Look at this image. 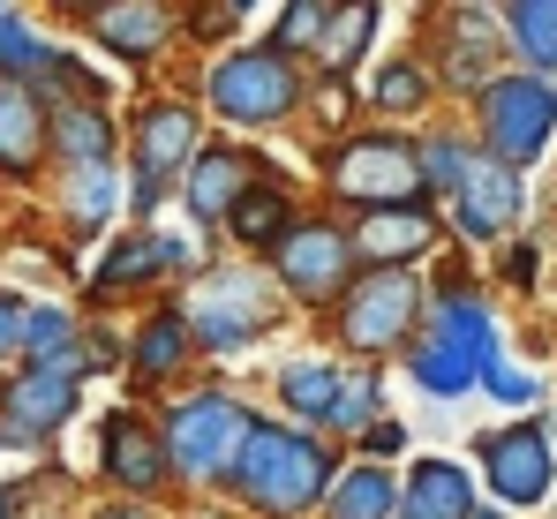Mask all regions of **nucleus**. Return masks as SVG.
I'll return each mask as SVG.
<instances>
[{"mask_svg": "<svg viewBox=\"0 0 557 519\" xmlns=\"http://www.w3.org/2000/svg\"><path fill=\"white\" fill-rule=\"evenodd\" d=\"M113 203H121V181H113V159H91V166H61V226L76 242H91L113 226Z\"/></svg>", "mask_w": 557, "mask_h": 519, "instance_id": "f3484780", "label": "nucleus"}, {"mask_svg": "<svg viewBox=\"0 0 557 519\" xmlns=\"http://www.w3.org/2000/svg\"><path fill=\"white\" fill-rule=\"evenodd\" d=\"M286 226H294V203H286V188H272V181H249L234 196V211H226V234L242 249H278Z\"/></svg>", "mask_w": 557, "mask_h": 519, "instance_id": "393cba45", "label": "nucleus"}, {"mask_svg": "<svg viewBox=\"0 0 557 519\" xmlns=\"http://www.w3.org/2000/svg\"><path fill=\"white\" fill-rule=\"evenodd\" d=\"M219 482H226L242 505H257V512L301 519L332 490V452L309 444V436H294V430H278V422H249V430L234 436Z\"/></svg>", "mask_w": 557, "mask_h": 519, "instance_id": "f257e3e1", "label": "nucleus"}, {"mask_svg": "<svg viewBox=\"0 0 557 519\" xmlns=\"http://www.w3.org/2000/svg\"><path fill=\"white\" fill-rule=\"evenodd\" d=\"M53 166V98L30 76H0V181Z\"/></svg>", "mask_w": 557, "mask_h": 519, "instance_id": "1a4fd4ad", "label": "nucleus"}, {"mask_svg": "<svg viewBox=\"0 0 557 519\" xmlns=\"http://www.w3.org/2000/svg\"><path fill=\"white\" fill-rule=\"evenodd\" d=\"M249 181H257V159H242V151H196V166L182 173V203L203 226H226V211H234V196Z\"/></svg>", "mask_w": 557, "mask_h": 519, "instance_id": "dca6fc26", "label": "nucleus"}, {"mask_svg": "<svg viewBox=\"0 0 557 519\" xmlns=\"http://www.w3.org/2000/svg\"><path fill=\"white\" fill-rule=\"evenodd\" d=\"M53 8H61L69 23H91V15H98V8H106V0H53Z\"/></svg>", "mask_w": 557, "mask_h": 519, "instance_id": "ea45409f", "label": "nucleus"}, {"mask_svg": "<svg viewBox=\"0 0 557 519\" xmlns=\"http://www.w3.org/2000/svg\"><path fill=\"white\" fill-rule=\"evenodd\" d=\"M474 512V490H467V467L453 459H422L399 490V519H467Z\"/></svg>", "mask_w": 557, "mask_h": 519, "instance_id": "aec40b11", "label": "nucleus"}, {"mask_svg": "<svg viewBox=\"0 0 557 519\" xmlns=\"http://www.w3.org/2000/svg\"><path fill=\"white\" fill-rule=\"evenodd\" d=\"M376 106H384V113H414V106H430V76H422L414 61H392V69L376 76Z\"/></svg>", "mask_w": 557, "mask_h": 519, "instance_id": "473e14b6", "label": "nucleus"}, {"mask_svg": "<svg viewBox=\"0 0 557 519\" xmlns=\"http://www.w3.org/2000/svg\"><path fill=\"white\" fill-rule=\"evenodd\" d=\"M482 376H490V392H497V399H512V407H520V399H535V384H528V376H512V369H497V361H490Z\"/></svg>", "mask_w": 557, "mask_h": 519, "instance_id": "e433bc0d", "label": "nucleus"}, {"mask_svg": "<svg viewBox=\"0 0 557 519\" xmlns=\"http://www.w3.org/2000/svg\"><path fill=\"white\" fill-rule=\"evenodd\" d=\"M234 8H249V0H234Z\"/></svg>", "mask_w": 557, "mask_h": 519, "instance_id": "37998d69", "label": "nucleus"}, {"mask_svg": "<svg viewBox=\"0 0 557 519\" xmlns=\"http://www.w3.org/2000/svg\"><path fill=\"white\" fill-rule=\"evenodd\" d=\"M278 399L294 407V415H332V399H339V369H324V361H286L278 369Z\"/></svg>", "mask_w": 557, "mask_h": 519, "instance_id": "cd10ccee", "label": "nucleus"}, {"mask_svg": "<svg viewBox=\"0 0 557 519\" xmlns=\"http://www.w3.org/2000/svg\"><path fill=\"white\" fill-rule=\"evenodd\" d=\"M151 271H174V249H166L151 226H128V242H113V249H106L91 294H98V301H121V294H128V286H144Z\"/></svg>", "mask_w": 557, "mask_h": 519, "instance_id": "4be33fe9", "label": "nucleus"}, {"mask_svg": "<svg viewBox=\"0 0 557 519\" xmlns=\"http://www.w3.org/2000/svg\"><path fill=\"white\" fill-rule=\"evenodd\" d=\"M0 8H8V0H0Z\"/></svg>", "mask_w": 557, "mask_h": 519, "instance_id": "c03bdc74", "label": "nucleus"}, {"mask_svg": "<svg viewBox=\"0 0 557 519\" xmlns=\"http://www.w3.org/2000/svg\"><path fill=\"white\" fill-rule=\"evenodd\" d=\"M91 38L113 61H151L174 38V15H166V0H106L91 15Z\"/></svg>", "mask_w": 557, "mask_h": 519, "instance_id": "2eb2a0df", "label": "nucleus"}, {"mask_svg": "<svg viewBox=\"0 0 557 519\" xmlns=\"http://www.w3.org/2000/svg\"><path fill=\"white\" fill-rule=\"evenodd\" d=\"M84 354H91V369H113V361H121V339H106V332H84Z\"/></svg>", "mask_w": 557, "mask_h": 519, "instance_id": "4c0bfd02", "label": "nucleus"}, {"mask_svg": "<svg viewBox=\"0 0 557 519\" xmlns=\"http://www.w3.org/2000/svg\"><path fill=\"white\" fill-rule=\"evenodd\" d=\"M430 234H437V219L422 211V203H370V219H362V234H355V249L370 263H407L430 249Z\"/></svg>", "mask_w": 557, "mask_h": 519, "instance_id": "a211bd4d", "label": "nucleus"}, {"mask_svg": "<svg viewBox=\"0 0 557 519\" xmlns=\"http://www.w3.org/2000/svg\"><path fill=\"white\" fill-rule=\"evenodd\" d=\"M0 519H15V490H0Z\"/></svg>", "mask_w": 557, "mask_h": 519, "instance_id": "a19ab883", "label": "nucleus"}, {"mask_svg": "<svg viewBox=\"0 0 557 519\" xmlns=\"http://www.w3.org/2000/svg\"><path fill=\"white\" fill-rule=\"evenodd\" d=\"M376 38V0H339L332 15H324V38H317V61L332 69V76H347L362 53H370Z\"/></svg>", "mask_w": 557, "mask_h": 519, "instance_id": "a878e982", "label": "nucleus"}, {"mask_svg": "<svg viewBox=\"0 0 557 519\" xmlns=\"http://www.w3.org/2000/svg\"><path fill=\"white\" fill-rule=\"evenodd\" d=\"M384 407V392H376V376H339V399H332V430H370V415Z\"/></svg>", "mask_w": 557, "mask_h": 519, "instance_id": "2f4dec72", "label": "nucleus"}, {"mask_svg": "<svg viewBox=\"0 0 557 519\" xmlns=\"http://www.w3.org/2000/svg\"><path fill=\"white\" fill-rule=\"evenodd\" d=\"M98 474H106L113 490H128V497H151V490L174 474L166 436L144 430L136 415H106V430H98Z\"/></svg>", "mask_w": 557, "mask_h": 519, "instance_id": "9b49d317", "label": "nucleus"}, {"mask_svg": "<svg viewBox=\"0 0 557 519\" xmlns=\"http://www.w3.org/2000/svg\"><path fill=\"white\" fill-rule=\"evenodd\" d=\"M188 346H196V324H188V309H159V317L136 332V354H128L136 384H166V376H174V369L188 361Z\"/></svg>", "mask_w": 557, "mask_h": 519, "instance_id": "b1692460", "label": "nucleus"}, {"mask_svg": "<svg viewBox=\"0 0 557 519\" xmlns=\"http://www.w3.org/2000/svg\"><path fill=\"white\" fill-rule=\"evenodd\" d=\"M512 46L543 76H557V0H512Z\"/></svg>", "mask_w": 557, "mask_h": 519, "instance_id": "c85d7f7f", "label": "nucleus"}, {"mask_svg": "<svg viewBox=\"0 0 557 519\" xmlns=\"http://www.w3.org/2000/svg\"><path fill=\"white\" fill-rule=\"evenodd\" d=\"M91 519H159V512H151L144 497H113V505H98Z\"/></svg>", "mask_w": 557, "mask_h": 519, "instance_id": "58836bf2", "label": "nucleus"}, {"mask_svg": "<svg viewBox=\"0 0 557 519\" xmlns=\"http://www.w3.org/2000/svg\"><path fill=\"white\" fill-rule=\"evenodd\" d=\"M482 46H497V30H490L482 15H460V23H453V53H445V76H453V84H474V90L490 84Z\"/></svg>", "mask_w": 557, "mask_h": 519, "instance_id": "c756f323", "label": "nucleus"}, {"mask_svg": "<svg viewBox=\"0 0 557 519\" xmlns=\"http://www.w3.org/2000/svg\"><path fill=\"white\" fill-rule=\"evenodd\" d=\"M294 98H301V76H294L286 46H249V53L211 69V106L234 128H272V121L294 113Z\"/></svg>", "mask_w": 557, "mask_h": 519, "instance_id": "f03ea898", "label": "nucleus"}, {"mask_svg": "<svg viewBox=\"0 0 557 519\" xmlns=\"http://www.w3.org/2000/svg\"><path fill=\"white\" fill-rule=\"evenodd\" d=\"M324 519H399V490H392V474L384 467H347L339 474V490H332V512Z\"/></svg>", "mask_w": 557, "mask_h": 519, "instance_id": "bb28decb", "label": "nucleus"}, {"mask_svg": "<svg viewBox=\"0 0 557 519\" xmlns=\"http://www.w3.org/2000/svg\"><path fill=\"white\" fill-rule=\"evenodd\" d=\"M422 181H430V166L407 136H362L332 159V188L347 203H414Z\"/></svg>", "mask_w": 557, "mask_h": 519, "instance_id": "423d86ee", "label": "nucleus"}, {"mask_svg": "<svg viewBox=\"0 0 557 519\" xmlns=\"http://www.w3.org/2000/svg\"><path fill=\"white\" fill-rule=\"evenodd\" d=\"M407 361H414V384H422V392H437V399L467 392V384H474V376L490 369V354H482V346L453 339V332H437V324H430V339L414 346Z\"/></svg>", "mask_w": 557, "mask_h": 519, "instance_id": "412c9836", "label": "nucleus"}, {"mask_svg": "<svg viewBox=\"0 0 557 519\" xmlns=\"http://www.w3.org/2000/svg\"><path fill=\"white\" fill-rule=\"evenodd\" d=\"M249 430V415L226 399V392H196L182 407H166V459H174V474L182 482H219V467H226V452H234V436Z\"/></svg>", "mask_w": 557, "mask_h": 519, "instance_id": "39448f33", "label": "nucleus"}, {"mask_svg": "<svg viewBox=\"0 0 557 519\" xmlns=\"http://www.w3.org/2000/svg\"><path fill=\"white\" fill-rule=\"evenodd\" d=\"M46 53H53V46H46L15 8H0V76H38V69H46Z\"/></svg>", "mask_w": 557, "mask_h": 519, "instance_id": "7c9ffc66", "label": "nucleus"}, {"mask_svg": "<svg viewBox=\"0 0 557 519\" xmlns=\"http://www.w3.org/2000/svg\"><path fill=\"white\" fill-rule=\"evenodd\" d=\"M23 317H30V301L0 286V369H8V361H23Z\"/></svg>", "mask_w": 557, "mask_h": 519, "instance_id": "c9c22d12", "label": "nucleus"}, {"mask_svg": "<svg viewBox=\"0 0 557 519\" xmlns=\"http://www.w3.org/2000/svg\"><path fill=\"white\" fill-rule=\"evenodd\" d=\"M482 128L505 159H535L557 128V84L550 76H490L482 84Z\"/></svg>", "mask_w": 557, "mask_h": 519, "instance_id": "0eeeda50", "label": "nucleus"}, {"mask_svg": "<svg viewBox=\"0 0 557 519\" xmlns=\"http://www.w3.org/2000/svg\"><path fill=\"white\" fill-rule=\"evenodd\" d=\"M84 399V376L61 361H15V376H0V430L15 436V452H38L46 436L69 430Z\"/></svg>", "mask_w": 557, "mask_h": 519, "instance_id": "7ed1b4c3", "label": "nucleus"}, {"mask_svg": "<svg viewBox=\"0 0 557 519\" xmlns=\"http://www.w3.org/2000/svg\"><path fill=\"white\" fill-rule=\"evenodd\" d=\"M203 128H196V106H144L136 113V173H159V181H182L196 159Z\"/></svg>", "mask_w": 557, "mask_h": 519, "instance_id": "4468645a", "label": "nucleus"}, {"mask_svg": "<svg viewBox=\"0 0 557 519\" xmlns=\"http://www.w3.org/2000/svg\"><path fill=\"white\" fill-rule=\"evenodd\" d=\"M414 317H422V279L407 263H376L339 301V339L362 346V354H384V346H399L414 332Z\"/></svg>", "mask_w": 557, "mask_h": 519, "instance_id": "20e7f679", "label": "nucleus"}, {"mask_svg": "<svg viewBox=\"0 0 557 519\" xmlns=\"http://www.w3.org/2000/svg\"><path fill=\"white\" fill-rule=\"evenodd\" d=\"M467 519H497V512H467Z\"/></svg>", "mask_w": 557, "mask_h": 519, "instance_id": "79ce46f5", "label": "nucleus"}, {"mask_svg": "<svg viewBox=\"0 0 557 519\" xmlns=\"http://www.w3.org/2000/svg\"><path fill=\"white\" fill-rule=\"evenodd\" d=\"M257 279H211L203 286V301L188 309V324H196V346H211V354H234V346H249L264 324H272V309L249 294Z\"/></svg>", "mask_w": 557, "mask_h": 519, "instance_id": "ddd939ff", "label": "nucleus"}, {"mask_svg": "<svg viewBox=\"0 0 557 519\" xmlns=\"http://www.w3.org/2000/svg\"><path fill=\"white\" fill-rule=\"evenodd\" d=\"M113 159V113L106 98H53V166Z\"/></svg>", "mask_w": 557, "mask_h": 519, "instance_id": "6ab92c4d", "label": "nucleus"}, {"mask_svg": "<svg viewBox=\"0 0 557 519\" xmlns=\"http://www.w3.org/2000/svg\"><path fill=\"white\" fill-rule=\"evenodd\" d=\"M453 196H460V234L467 242H497V234L520 219V159H505V151H497V159H474Z\"/></svg>", "mask_w": 557, "mask_h": 519, "instance_id": "f8f14e48", "label": "nucleus"}, {"mask_svg": "<svg viewBox=\"0 0 557 519\" xmlns=\"http://www.w3.org/2000/svg\"><path fill=\"white\" fill-rule=\"evenodd\" d=\"M422 166H430V181H437V188H460L474 159H467V144H453V136H437V144L422 151Z\"/></svg>", "mask_w": 557, "mask_h": 519, "instance_id": "f704fd0d", "label": "nucleus"}, {"mask_svg": "<svg viewBox=\"0 0 557 519\" xmlns=\"http://www.w3.org/2000/svg\"><path fill=\"white\" fill-rule=\"evenodd\" d=\"M482 459H490V490L505 505H535L550 497V474H557V452L543 422H512V430L482 436Z\"/></svg>", "mask_w": 557, "mask_h": 519, "instance_id": "9d476101", "label": "nucleus"}, {"mask_svg": "<svg viewBox=\"0 0 557 519\" xmlns=\"http://www.w3.org/2000/svg\"><path fill=\"white\" fill-rule=\"evenodd\" d=\"M23 361H61L76 376H91V354H84V324L61 309V301H30L23 317Z\"/></svg>", "mask_w": 557, "mask_h": 519, "instance_id": "5701e85b", "label": "nucleus"}, {"mask_svg": "<svg viewBox=\"0 0 557 519\" xmlns=\"http://www.w3.org/2000/svg\"><path fill=\"white\" fill-rule=\"evenodd\" d=\"M324 15H332L324 0H294V8L278 15V38H272V46H301V38L317 46V38H324Z\"/></svg>", "mask_w": 557, "mask_h": 519, "instance_id": "72a5a7b5", "label": "nucleus"}, {"mask_svg": "<svg viewBox=\"0 0 557 519\" xmlns=\"http://www.w3.org/2000/svg\"><path fill=\"white\" fill-rule=\"evenodd\" d=\"M278 279L301 294V301H339L347 286H355V242L339 234V226H324V219H294L286 234H278Z\"/></svg>", "mask_w": 557, "mask_h": 519, "instance_id": "6e6552de", "label": "nucleus"}]
</instances>
